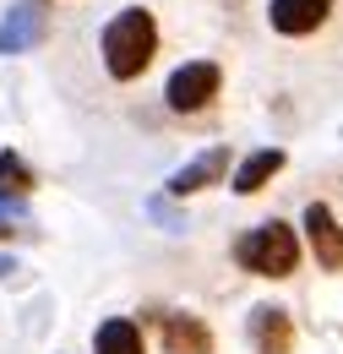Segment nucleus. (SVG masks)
Masks as SVG:
<instances>
[{
	"label": "nucleus",
	"instance_id": "f257e3e1",
	"mask_svg": "<svg viewBox=\"0 0 343 354\" xmlns=\"http://www.w3.org/2000/svg\"><path fill=\"white\" fill-rule=\"evenodd\" d=\"M104 71L115 77V82H136L147 66H153V55H158V22H153V11L147 6H126V11H115L109 22H104Z\"/></svg>",
	"mask_w": 343,
	"mask_h": 354
},
{
	"label": "nucleus",
	"instance_id": "f03ea898",
	"mask_svg": "<svg viewBox=\"0 0 343 354\" xmlns=\"http://www.w3.org/2000/svg\"><path fill=\"white\" fill-rule=\"evenodd\" d=\"M234 262L245 272H257V278H289L300 267V240H295L289 223H278V218L257 223V229H245L234 240Z\"/></svg>",
	"mask_w": 343,
	"mask_h": 354
},
{
	"label": "nucleus",
	"instance_id": "7ed1b4c3",
	"mask_svg": "<svg viewBox=\"0 0 343 354\" xmlns=\"http://www.w3.org/2000/svg\"><path fill=\"white\" fill-rule=\"evenodd\" d=\"M218 88H223V66H218V60H185V66L169 71L164 98H169L174 115H202L218 98Z\"/></svg>",
	"mask_w": 343,
	"mask_h": 354
},
{
	"label": "nucleus",
	"instance_id": "20e7f679",
	"mask_svg": "<svg viewBox=\"0 0 343 354\" xmlns=\"http://www.w3.org/2000/svg\"><path fill=\"white\" fill-rule=\"evenodd\" d=\"M333 17V0H267V22L284 39H305Z\"/></svg>",
	"mask_w": 343,
	"mask_h": 354
},
{
	"label": "nucleus",
	"instance_id": "39448f33",
	"mask_svg": "<svg viewBox=\"0 0 343 354\" xmlns=\"http://www.w3.org/2000/svg\"><path fill=\"white\" fill-rule=\"evenodd\" d=\"M305 240H310V251H316V267L343 272V229H338V218H333L327 202H310V207H305Z\"/></svg>",
	"mask_w": 343,
	"mask_h": 354
},
{
	"label": "nucleus",
	"instance_id": "423d86ee",
	"mask_svg": "<svg viewBox=\"0 0 343 354\" xmlns=\"http://www.w3.org/2000/svg\"><path fill=\"white\" fill-rule=\"evenodd\" d=\"M158 338H164V354H213V333L202 316L191 310H169L158 316Z\"/></svg>",
	"mask_w": 343,
	"mask_h": 354
},
{
	"label": "nucleus",
	"instance_id": "0eeeda50",
	"mask_svg": "<svg viewBox=\"0 0 343 354\" xmlns=\"http://www.w3.org/2000/svg\"><path fill=\"white\" fill-rule=\"evenodd\" d=\"M251 344H257V354H295V322H289V310L257 306L251 310Z\"/></svg>",
	"mask_w": 343,
	"mask_h": 354
},
{
	"label": "nucleus",
	"instance_id": "6e6552de",
	"mask_svg": "<svg viewBox=\"0 0 343 354\" xmlns=\"http://www.w3.org/2000/svg\"><path fill=\"white\" fill-rule=\"evenodd\" d=\"M223 175H229V147H213V153H202L196 164L174 169L169 191H174V196H191V191H207V185H218Z\"/></svg>",
	"mask_w": 343,
	"mask_h": 354
},
{
	"label": "nucleus",
	"instance_id": "1a4fd4ad",
	"mask_svg": "<svg viewBox=\"0 0 343 354\" xmlns=\"http://www.w3.org/2000/svg\"><path fill=\"white\" fill-rule=\"evenodd\" d=\"M93 354H147V338L131 316H109L98 333H93Z\"/></svg>",
	"mask_w": 343,
	"mask_h": 354
},
{
	"label": "nucleus",
	"instance_id": "9d476101",
	"mask_svg": "<svg viewBox=\"0 0 343 354\" xmlns=\"http://www.w3.org/2000/svg\"><path fill=\"white\" fill-rule=\"evenodd\" d=\"M39 33H44V6H39V0H22V6L11 11V22L0 28V49H6V55H17V49L33 44Z\"/></svg>",
	"mask_w": 343,
	"mask_h": 354
},
{
	"label": "nucleus",
	"instance_id": "9b49d317",
	"mask_svg": "<svg viewBox=\"0 0 343 354\" xmlns=\"http://www.w3.org/2000/svg\"><path fill=\"white\" fill-rule=\"evenodd\" d=\"M284 169V147H261V153H251L245 164H240V175H234V191L240 196H257L267 180Z\"/></svg>",
	"mask_w": 343,
	"mask_h": 354
},
{
	"label": "nucleus",
	"instance_id": "f8f14e48",
	"mask_svg": "<svg viewBox=\"0 0 343 354\" xmlns=\"http://www.w3.org/2000/svg\"><path fill=\"white\" fill-rule=\"evenodd\" d=\"M39 180H33V169L17 158V153H0V196H28Z\"/></svg>",
	"mask_w": 343,
	"mask_h": 354
},
{
	"label": "nucleus",
	"instance_id": "ddd939ff",
	"mask_svg": "<svg viewBox=\"0 0 343 354\" xmlns=\"http://www.w3.org/2000/svg\"><path fill=\"white\" fill-rule=\"evenodd\" d=\"M6 234H11V223H0V240H6Z\"/></svg>",
	"mask_w": 343,
	"mask_h": 354
}]
</instances>
